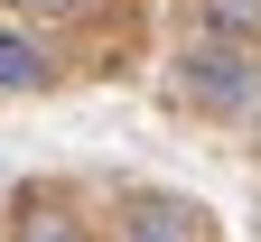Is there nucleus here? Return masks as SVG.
Here are the masks:
<instances>
[{
    "label": "nucleus",
    "mask_w": 261,
    "mask_h": 242,
    "mask_svg": "<svg viewBox=\"0 0 261 242\" xmlns=\"http://www.w3.org/2000/svg\"><path fill=\"white\" fill-rule=\"evenodd\" d=\"M177 84H187V102H196V112H224V121L261 102L252 56H243V47H215V38H196V47L177 56Z\"/></svg>",
    "instance_id": "1"
},
{
    "label": "nucleus",
    "mask_w": 261,
    "mask_h": 242,
    "mask_svg": "<svg viewBox=\"0 0 261 242\" xmlns=\"http://www.w3.org/2000/svg\"><path fill=\"white\" fill-rule=\"evenodd\" d=\"M121 242H215V214L196 196H168V186H140L121 205Z\"/></svg>",
    "instance_id": "2"
},
{
    "label": "nucleus",
    "mask_w": 261,
    "mask_h": 242,
    "mask_svg": "<svg viewBox=\"0 0 261 242\" xmlns=\"http://www.w3.org/2000/svg\"><path fill=\"white\" fill-rule=\"evenodd\" d=\"M47 84H56V56L19 28H0V93H47Z\"/></svg>",
    "instance_id": "3"
},
{
    "label": "nucleus",
    "mask_w": 261,
    "mask_h": 242,
    "mask_svg": "<svg viewBox=\"0 0 261 242\" xmlns=\"http://www.w3.org/2000/svg\"><path fill=\"white\" fill-rule=\"evenodd\" d=\"M10 242H93V233H84V214L65 196H28L19 224H10Z\"/></svg>",
    "instance_id": "4"
},
{
    "label": "nucleus",
    "mask_w": 261,
    "mask_h": 242,
    "mask_svg": "<svg viewBox=\"0 0 261 242\" xmlns=\"http://www.w3.org/2000/svg\"><path fill=\"white\" fill-rule=\"evenodd\" d=\"M196 28H205L215 47H261V0H196Z\"/></svg>",
    "instance_id": "5"
},
{
    "label": "nucleus",
    "mask_w": 261,
    "mask_h": 242,
    "mask_svg": "<svg viewBox=\"0 0 261 242\" xmlns=\"http://www.w3.org/2000/svg\"><path fill=\"white\" fill-rule=\"evenodd\" d=\"M38 10H84V0H38Z\"/></svg>",
    "instance_id": "6"
}]
</instances>
